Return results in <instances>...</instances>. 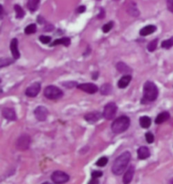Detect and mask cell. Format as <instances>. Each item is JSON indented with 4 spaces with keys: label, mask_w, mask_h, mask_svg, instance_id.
Instances as JSON below:
<instances>
[{
    "label": "cell",
    "mask_w": 173,
    "mask_h": 184,
    "mask_svg": "<svg viewBox=\"0 0 173 184\" xmlns=\"http://www.w3.org/2000/svg\"><path fill=\"white\" fill-rule=\"evenodd\" d=\"M105 16V12L103 9H101V12H100V14L98 15V18H103Z\"/></svg>",
    "instance_id": "74e56055"
},
{
    "label": "cell",
    "mask_w": 173,
    "mask_h": 184,
    "mask_svg": "<svg viewBox=\"0 0 173 184\" xmlns=\"http://www.w3.org/2000/svg\"><path fill=\"white\" fill-rule=\"evenodd\" d=\"M132 80V77L131 75H125L123 76V78H121L118 81V88L120 89H125L127 86L129 85V83L131 82Z\"/></svg>",
    "instance_id": "ac0fdd59"
},
{
    "label": "cell",
    "mask_w": 173,
    "mask_h": 184,
    "mask_svg": "<svg viewBox=\"0 0 173 184\" xmlns=\"http://www.w3.org/2000/svg\"><path fill=\"white\" fill-rule=\"evenodd\" d=\"M101 117H102V115L99 112H91V113H89L85 116V119L89 123H96Z\"/></svg>",
    "instance_id": "5bb4252c"
},
{
    "label": "cell",
    "mask_w": 173,
    "mask_h": 184,
    "mask_svg": "<svg viewBox=\"0 0 173 184\" xmlns=\"http://www.w3.org/2000/svg\"><path fill=\"white\" fill-rule=\"evenodd\" d=\"M137 153H138L139 159H141V160H145V159L149 158L151 154L149 148L146 146H141L137 151Z\"/></svg>",
    "instance_id": "9a60e30c"
},
{
    "label": "cell",
    "mask_w": 173,
    "mask_h": 184,
    "mask_svg": "<svg viewBox=\"0 0 173 184\" xmlns=\"http://www.w3.org/2000/svg\"><path fill=\"white\" fill-rule=\"evenodd\" d=\"M127 12H128V13L131 16H133L134 17L139 16V15H140V12H139V10L137 8L136 4H135L134 2H133V1L130 2L129 5H128V6H127Z\"/></svg>",
    "instance_id": "2e32d148"
},
{
    "label": "cell",
    "mask_w": 173,
    "mask_h": 184,
    "mask_svg": "<svg viewBox=\"0 0 173 184\" xmlns=\"http://www.w3.org/2000/svg\"><path fill=\"white\" fill-rule=\"evenodd\" d=\"M116 69L121 73H130L131 69L125 63H118L116 64Z\"/></svg>",
    "instance_id": "44dd1931"
},
{
    "label": "cell",
    "mask_w": 173,
    "mask_h": 184,
    "mask_svg": "<svg viewBox=\"0 0 173 184\" xmlns=\"http://www.w3.org/2000/svg\"><path fill=\"white\" fill-rule=\"evenodd\" d=\"M44 96L49 99H59L63 96V92L55 86H48L44 90Z\"/></svg>",
    "instance_id": "277c9868"
},
{
    "label": "cell",
    "mask_w": 173,
    "mask_h": 184,
    "mask_svg": "<svg viewBox=\"0 0 173 184\" xmlns=\"http://www.w3.org/2000/svg\"><path fill=\"white\" fill-rule=\"evenodd\" d=\"M2 114H3V117L10 121H15L16 120V112L13 108H10V107H4L2 109Z\"/></svg>",
    "instance_id": "7c38bea8"
},
{
    "label": "cell",
    "mask_w": 173,
    "mask_h": 184,
    "mask_svg": "<svg viewBox=\"0 0 173 184\" xmlns=\"http://www.w3.org/2000/svg\"><path fill=\"white\" fill-rule=\"evenodd\" d=\"M41 90V85L40 83H33L32 84L30 87H28L26 90V95L27 97H36L37 95L39 94Z\"/></svg>",
    "instance_id": "30bf717a"
},
{
    "label": "cell",
    "mask_w": 173,
    "mask_h": 184,
    "mask_svg": "<svg viewBox=\"0 0 173 184\" xmlns=\"http://www.w3.org/2000/svg\"><path fill=\"white\" fill-rule=\"evenodd\" d=\"M112 91V87H111L110 84H104L101 89H100V93L103 95H108Z\"/></svg>",
    "instance_id": "cb8c5ba5"
},
{
    "label": "cell",
    "mask_w": 173,
    "mask_h": 184,
    "mask_svg": "<svg viewBox=\"0 0 173 184\" xmlns=\"http://www.w3.org/2000/svg\"><path fill=\"white\" fill-rule=\"evenodd\" d=\"M43 184H51L50 182H44V183H43Z\"/></svg>",
    "instance_id": "f35d334b"
},
{
    "label": "cell",
    "mask_w": 173,
    "mask_h": 184,
    "mask_svg": "<svg viewBox=\"0 0 173 184\" xmlns=\"http://www.w3.org/2000/svg\"><path fill=\"white\" fill-rule=\"evenodd\" d=\"M156 31V26L153 24H149V26H146L140 30V34L142 36H147Z\"/></svg>",
    "instance_id": "e0dca14e"
},
{
    "label": "cell",
    "mask_w": 173,
    "mask_h": 184,
    "mask_svg": "<svg viewBox=\"0 0 173 184\" xmlns=\"http://www.w3.org/2000/svg\"><path fill=\"white\" fill-rule=\"evenodd\" d=\"M107 162H108V159H107L106 157H101L100 159H98L96 164L98 167H104V166L106 165Z\"/></svg>",
    "instance_id": "f546056e"
},
{
    "label": "cell",
    "mask_w": 173,
    "mask_h": 184,
    "mask_svg": "<svg viewBox=\"0 0 173 184\" xmlns=\"http://www.w3.org/2000/svg\"><path fill=\"white\" fill-rule=\"evenodd\" d=\"M39 39L44 44H47V43H49L51 42V37L50 36H47V35H42V36H40Z\"/></svg>",
    "instance_id": "d6a6232c"
},
{
    "label": "cell",
    "mask_w": 173,
    "mask_h": 184,
    "mask_svg": "<svg viewBox=\"0 0 173 184\" xmlns=\"http://www.w3.org/2000/svg\"><path fill=\"white\" fill-rule=\"evenodd\" d=\"M12 63H13V60H11L9 58H2L1 60H0V68H3L6 65H9L11 64Z\"/></svg>",
    "instance_id": "f1b7e54d"
},
{
    "label": "cell",
    "mask_w": 173,
    "mask_h": 184,
    "mask_svg": "<svg viewBox=\"0 0 173 184\" xmlns=\"http://www.w3.org/2000/svg\"><path fill=\"white\" fill-rule=\"evenodd\" d=\"M91 175H92V178L97 179V178H99V177H102L103 173H102V171H92Z\"/></svg>",
    "instance_id": "836d02e7"
},
{
    "label": "cell",
    "mask_w": 173,
    "mask_h": 184,
    "mask_svg": "<svg viewBox=\"0 0 173 184\" xmlns=\"http://www.w3.org/2000/svg\"><path fill=\"white\" fill-rule=\"evenodd\" d=\"M151 118L149 117H142L140 118V126L143 127V128H149L150 126H151Z\"/></svg>",
    "instance_id": "7402d4cb"
},
{
    "label": "cell",
    "mask_w": 173,
    "mask_h": 184,
    "mask_svg": "<svg viewBox=\"0 0 173 184\" xmlns=\"http://www.w3.org/2000/svg\"><path fill=\"white\" fill-rule=\"evenodd\" d=\"M116 112H117V107H116V103L110 102V103L106 104L104 108L103 117L107 120H111L116 117Z\"/></svg>",
    "instance_id": "5b68a950"
},
{
    "label": "cell",
    "mask_w": 173,
    "mask_h": 184,
    "mask_svg": "<svg viewBox=\"0 0 173 184\" xmlns=\"http://www.w3.org/2000/svg\"><path fill=\"white\" fill-rule=\"evenodd\" d=\"M14 8H15L16 15V17H17V18H23V17L24 16V15H26V13H24L23 9L19 5H16Z\"/></svg>",
    "instance_id": "d4e9b609"
},
{
    "label": "cell",
    "mask_w": 173,
    "mask_h": 184,
    "mask_svg": "<svg viewBox=\"0 0 173 184\" xmlns=\"http://www.w3.org/2000/svg\"><path fill=\"white\" fill-rule=\"evenodd\" d=\"M99 181H98L97 179H95V178H92V180L89 182V184H98Z\"/></svg>",
    "instance_id": "8d00e7d4"
},
{
    "label": "cell",
    "mask_w": 173,
    "mask_h": 184,
    "mask_svg": "<svg viewBox=\"0 0 173 184\" xmlns=\"http://www.w3.org/2000/svg\"><path fill=\"white\" fill-rule=\"evenodd\" d=\"M34 116L38 121L43 122V121L46 120V118L48 117V110L45 107L39 106V107H37L34 110Z\"/></svg>",
    "instance_id": "ba28073f"
},
{
    "label": "cell",
    "mask_w": 173,
    "mask_h": 184,
    "mask_svg": "<svg viewBox=\"0 0 173 184\" xmlns=\"http://www.w3.org/2000/svg\"><path fill=\"white\" fill-rule=\"evenodd\" d=\"M113 26H114V23L113 22H108L107 23H106L105 26H103L102 30H103L104 33H108L109 31H111V29L113 28Z\"/></svg>",
    "instance_id": "1f68e13d"
},
{
    "label": "cell",
    "mask_w": 173,
    "mask_h": 184,
    "mask_svg": "<svg viewBox=\"0 0 173 184\" xmlns=\"http://www.w3.org/2000/svg\"><path fill=\"white\" fill-rule=\"evenodd\" d=\"M157 45H158V40L155 39L153 41H152L147 46V49L149 52H154L156 49H157Z\"/></svg>",
    "instance_id": "83f0119b"
},
{
    "label": "cell",
    "mask_w": 173,
    "mask_h": 184,
    "mask_svg": "<svg viewBox=\"0 0 173 184\" xmlns=\"http://www.w3.org/2000/svg\"><path fill=\"white\" fill-rule=\"evenodd\" d=\"M130 126V118L125 116H122L116 118L112 124V131L115 134H121L128 129Z\"/></svg>",
    "instance_id": "3957f363"
},
{
    "label": "cell",
    "mask_w": 173,
    "mask_h": 184,
    "mask_svg": "<svg viewBox=\"0 0 173 184\" xmlns=\"http://www.w3.org/2000/svg\"><path fill=\"white\" fill-rule=\"evenodd\" d=\"M35 32H36V26L34 23L29 24V26H27L26 27V29H24V33H26V34H33Z\"/></svg>",
    "instance_id": "484cf974"
},
{
    "label": "cell",
    "mask_w": 173,
    "mask_h": 184,
    "mask_svg": "<svg viewBox=\"0 0 173 184\" xmlns=\"http://www.w3.org/2000/svg\"><path fill=\"white\" fill-rule=\"evenodd\" d=\"M52 180L55 184H64L69 180V177L63 171H56L52 174Z\"/></svg>",
    "instance_id": "8992f818"
},
{
    "label": "cell",
    "mask_w": 173,
    "mask_h": 184,
    "mask_svg": "<svg viewBox=\"0 0 173 184\" xmlns=\"http://www.w3.org/2000/svg\"><path fill=\"white\" fill-rule=\"evenodd\" d=\"M85 10H86V7L84 6H79V8H78V10H77V12L78 13H84L85 12Z\"/></svg>",
    "instance_id": "d590c367"
},
{
    "label": "cell",
    "mask_w": 173,
    "mask_h": 184,
    "mask_svg": "<svg viewBox=\"0 0 173 184\" xmlns=\"http://www.w3.org/2000/svg\"><path fill=\"white\" fill-rule=\"evenodd\" d=\"M31 144V138L27 134H23L21 136L17 142H16V147L17 149H19L20 151H26L29 148Z\"/></svg>",
    "instance_id": "52a82bcc"
},
{
    "label": "cell",
    "mask_w": 173,
    "mask_h": 184,
    "mask_svg": "<svg viewBox=\"0 0 173 184\" xmlns=\"http://www.w3.org/2000/svg\"><path fill=\"white\" fill-rule=\"evenodd\" d=\"M133 174H134V167L133 166H130L127 169V171H125V175H123V184H129L132 181V180H133Z\"/></svg>",
    "instance_id": "4fadbf2b"
},
{
    "label": "cell",
    "mask_w": 173,
    "mask_h": 184,
    "mask_svg": "<svg viewBox=\"0 0 173 184\" xmlns=\"http://www.w3.org/2000/svg\"><path fill=\"white\" fill-rule=\"evenodd\" d=\"M169 118V112H162L160 114L158 115V117L155 119V123L157 125L159 124H162L163 122L167 121Z\"/></svg>",
    "instance_id": "d6986e66"
},
{
    "label": "cell",
    "mask_w": 173,
    "mask_h": 184,
    "mask_svg": "<svg viewBox=\"0 0 173 184\" xmlns=\"http://www.w3.org/2000/svg\"><path fill=\"white\" fill-rule=\"evenodd\" d=\"M173 46V37L168 39V40H164L162 43V47L164 49H169Z\"/></svg>",
    "instance_id": "4316f807"
},
{
    "label": "cell",
    "mask_w": 173,
    "mask_h": 184,
    "mask_svg": "<svg viewBox=\"0 0 173 184\" xmlns=\"http://www.w3.org/2000/svg\"><path fill=\"white\" fill-rule=\"evenodd\" d=\"M77 88L83 90L84 92H86L89 94H95L98 88L96 87V85L92 84V83H83V84H79L77 86Z\"/></svg>",
    "instance_id": "9c48e42d"
},
{
    "label": "cell",
    "mask_w": 173,
    "mask_h": 184,
    "mask_svg": "<svg viewBox=\"0 0 173 184\" xmlns=\"http://www.w3.org/2000/svg\"><path fill=\"white\" fill-rule=\"evenodd\" d=\"M130 161H131V153L129 152H125L122 154H120L113 163L112 166L113 173L116 175H121L126 169Z\"/></svg>",
    "instance_id": "6da1fadb"
},
{
    "label": "cell",
    "mask_w": 173,
    "mask_h": 184,
    "mask_svg": "<svg viewBox=\"0 0 173 184\" xmlns=\"http://www.w3.org/2000/svg\"><path fill=\"white\" fill-rule=\"evenodd\" d=\"M167 7L171 13H173V0H167Z\"/></svg>",
    "instance_id": "e575fe53"
},
{
    "label": "cell",
    "mask_w": 173,
    "mask_h": 184,
    "mask_svg": "<svg viewBox=\"0 0 173 184\" xmlns=\"http://www.w3.org/2000/svg\"><path fill=\"white\" fill-rule=\"evenodd\" d=\"M59 44L69 46L70 44V39L68 38V37H63V38H60V39H57V40H55L54 42H52L51 43V46H56V45H59Z\"/></svg>",
    "instance_id": "ffe728a7"
},
{
    "label": "cell",
    "mask_w": 173,
    "mask_h": 184,
    "mask_svg": "<svg viewBox=\"0 0 173 184\" xmlns=\"http://www.w3.org/2000/svg\"><path fill=\"white\" fill-rule=\"evenodd\" d=\"M10 50H11V53H12V55H13V58L15 60H17L20 58V53H19V50H18V41L17 39H13L11 41V43H10Z\"/></svg>",
    "instance_id": "8fae6325"
},
{
    "label": "cell",
    "mask_w": 173,
    "mask_h": 184,
    "mask_svg": "<svg viewBox=\"0 0 173 184\" xmlns=\"http://www.w3.org/2000/svg\"><path fill=\"white\" fill-rule=\"evenodd\" d=\"M145 139L148 144H152L154 142V136L151 132H147L145 134Z\"/></svg>",
    "instance_id": "4dcf8cb0"
},
{
    "label": "cell",
    "mask_w": 173,
    "mask_h": 184,
    "mask_svg": "<svg viewBox=\"0 0 173 184\" xmlns=\"http://www.w3.org/2000/svg\"><path fill=\"white\" fill-rule=\"evenodd\" d=\"M39 4H40V0H28L27 6L31 12H34L38 8Z\"/></svg>",
    "instance_id": "603a6c76"
},
{
    "label": "cell",
    "mask_w": 173,
    "mask_h": 184,
    "mask_svg": "<svg viewBox=\"0 0 173 184\" xmlns=\"http://www.w3.org/2000/svg\"><path fill=\"white\" fill-rule=\"evenodd\" d=\"M158 94H159V91H158L156 85L152 81H147L144 84V87H143V103L152 102L156 100V99L158 97Z\"/></svg>",
    "instance_id": "7a4b0ae2"
}]
</instances>
